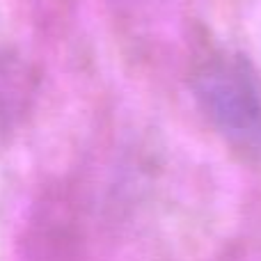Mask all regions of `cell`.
Segmentation results:
<instances>
[{"label":"cell","mask_w":261,"mask_h":261,"mask_svg":"<svg viewBox=\"0 0 261 261\" xmlns=\"http://www.w3.org/2000/svg\"><path fill=\"white\" fill-rule=\"evenodd\" d=\"M195 90L206 115L227 135L245 142L261 140V85L243 58L218 55L204 62Z\"/></svg>","instance_id":"obj_1"}]
</instances>
